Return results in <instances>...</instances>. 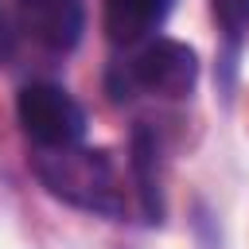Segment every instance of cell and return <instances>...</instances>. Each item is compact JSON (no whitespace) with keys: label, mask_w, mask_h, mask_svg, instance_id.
Masks as SVG:
<instances>
[{"label":"cell","mask_w":249,"mask_h":249,"mask_svg":"<svg viewBox=\"0 0 249 249\" xmlns=\"http://www.w3.org/2000/svg\"><path fill=\"white\" fill-rule=\"evenodd\" d=\"M39 179L51 187V195L82 206V210H97V214H121L124 198H121V175L109 160V152L101 148H58V152H43L35 160Z\"/></svg>","instance_id":"6da1fadb"},{"label":"cell","mask_w":249,"mask_h":249,"mask_svg":"<svg viewBox=\"0 0 249 249\" xmlns=\"http://www.w3.org/2000/svg\"><path fill=\"white\" fill-rule=\"evenodd\" d=\"M19 124L23 132L43 148V152H58V148H74L86 136V113L82 105L54 82H31L19 89L16 101Z\"/></svg>","instance_id":"7a4b0ae2"},{"label":"cell","mask_w":249,"mask_h":249,"mask_svg":"<svg viewBox=\"0 0 249 249\" xmlns=\"http://www.w3.org/2000/svg\"><path fill=\"white\" fill-rule=\"evenodd\" d=\"M132 78L160 97H187L198 82V54L179 39H156L136 54Z\"/></svg>","instance_id":"3957f363"},{"label":"cell","mask_w":249,"mask_h":249,"mask_svg":"<svg viewBox=\"0 0 249 249\" xmlns=\"http://www.w3.org/2000/svg\"><path fill=\"white\" fill-rule=\"evenodd\" d=\"M27 31L51 47V51H70L82 35V4L78 0H19Z\"/></svg>","instance_id":"277c9868"},{"label":"cell","mask_w":249,"mask_h":249,"mask_svg":"<svg viewBox=\"0 0 249 249\" xmlns=\"http://www.w3.org/2000/svg\"><path fill=\"white\" fill-rule=\"evenodd\" d=\"M171 0H105V35L117 47H132L140 43L148 31H156V23L163 19Z\"/></svg>","instance_id":"5b68a950"},{"label":"cell","mask_w":249,"mask_h":249,"mask_svg":"<svg viewBox=\"0 0 249 249\" xmlns=\"http://www.w3.org/2000/svg\"><path fill=\"white\" fill-rule=\"evenodd\" d=\"M152 156H156V148H152L148 132L136 128V136H132V167H136V179H140L144 214H148V222H160L163 210H160V187H156V179H152Z\"/></svg>","instance_id":"8992f818"},{"label":"cell","mask_w":249,"mask_h":249,"mask_svg":"<svg viewBox=\"0 0 249 249\" xmlns=\"http://www.w3.org/2000/svg\"><path fill=\"white\" fill-rule=\"evenodd\" d=\"M210 4H214V16L230 39H237L249 27V0H210Z\"/></svg>","instance_id":"52a82bcc"},{"label":"cell","mask_w":249,"mask_h":249,"mask_svg":"<svg viewBox=\"0 0 249 249\" xmlns=\"http://www.w3.org/2000/svg\"><path fill=\"white\" fill-rule=\"evenodd\" d=\"M12 51V19H8V12L0 8V58Z\"/></svg>","instance_id":"ba28073f"}]
</instances>
